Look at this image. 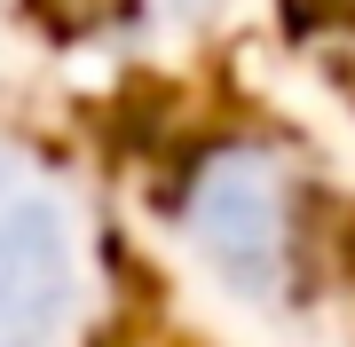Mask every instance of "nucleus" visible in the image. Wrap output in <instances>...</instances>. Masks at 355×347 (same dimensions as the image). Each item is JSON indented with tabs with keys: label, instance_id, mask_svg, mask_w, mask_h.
<instances>
[{
	"label": "nucleus",
	"instance_id": "nucleus-1",
	"mask_svg": "<svg viewBox=\"0 0 355 347\" xmlns=\"http://www.w3.org/2000/svg\"><path fill=\"white\" fill-rule=\"evenodd\" d=\"M95 300V253L71 190L0 158V347H71Z\"/></svg>",
	"mask_w": 355,
	"mask_h": 347
},
{
	"label": "nucleus",
	"instance_id": "nucleus-2",
	"mask_svg": "<svg viewBox=\"0 0 355 347\" xmlns=\"http://www.w3.org/2000/svg\"><path fill=\"white\" fill-rule=\"evenodd\" d=\"M190 229L198 244L221 260L245 292H277V284L308 260V206L292 190L284 166L237 150V158H214L198 174V197H190Z\"/></svg>",
	"mask_w": 355,
	"mask_h": 347
}]
</instances>
